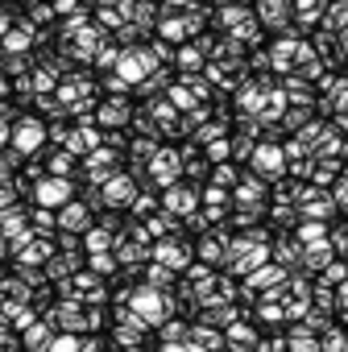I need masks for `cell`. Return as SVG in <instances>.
<instances>
[{"label":"cell","mask_w":348,"mask_h":352,"mask_svg":"<svg viewBox=\"0 0 348 352\" xmlns=\"http://www.w3.org/2000/svg\"><path fill=\"white\" fill-rule=\"evenodd\" d=\"M42 133H46V129H42L38 120H25V124L17 129V145H21V149H34V145H42Z\"/></svg>","instance_id":"1"},{"label":"cell","mask_w":348,"mask_h":352,"mask_svg":"<svg viewBox=\"0 0 348 352\" xmlns=\"http://www.w3.org/2000/svg\"><path fill=\"white\" fill-rule=\"evenodd\" d=\"M38 195H42V204H63V199H71V187H63V183H46Z\"/></svg>","instance_id":"2"}]
</instances>
